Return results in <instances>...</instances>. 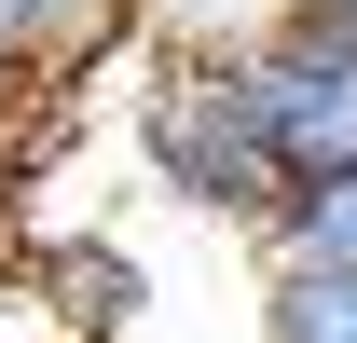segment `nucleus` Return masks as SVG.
Instances as JSON below:
<instances>
[{"mask_svg":"<svg viewBox=\"0 0 357 343\" xmlns=\"http://www.w3.org/2000/svg\"><path fill=\"white\" fill-rule=\"evenodd\" d=\"M151 0H0V28L28 42V69H55V55H83V42H110V28H137Z\"/></svg>","mask_w":357,"mask_h":343,"instance_id":"nucleus-6","label":"nucleus"},{"mask_svg":"<svg viewBox=\"0 0 357 343\" xmlns=\"http://www.w3.org/2000/svg\"><path fill=\"white\" fill-rule=\"evenodd\" d=\"M289 14H316V28H344V42H357V0H289Z\"/></svg>","mask_w":357,"mask_h":343,"instance_id":"nucleus-9","label":"nucleus"},{"mask_svg":"<svg viewBox=\"0 0 357 343\" xmlns=\"http://www.w3.org/2000/svg\"><path fill=\"white\" fill-rule=\"evenodd\" d=\"M0 343H96L55 289V261H0Z\"/></svg>","mask_w":357,"mask_h":343,"instance_id":"nucleus-7","label":"nucleus"},{"mask_svg":"<svg viewBox=\"0 0 357 343\" xmlns=\"http://www.w3.org/2000/svg\"><path fill=\"white\" fill-rule=\"evenodd\" d=\"M124 137H137V178L192 220H234V234H261L289 206V178H275L261 124H248V96H234V42H151L124 96Z\"/></svg>","mask_w":357,"mask_h":343,"instance_id":"nucleus-1","label":"nucleus"},{"mask_svg":"<svg viewBox=\"0 0 357 343\" xmlns=\"http://www.w3.org/2000/svg\"><path fill=\"white\" fill-rule=\"evenodd\" d=\"M42 83V69H28V42H14V28H0V110H14V96Z\"/></svg>","mask_w":357,"mask_h":343,"instance_id":"nucleus-8","label":"nucleus"},{"mask_svg":"<svg viewBox=\"0 0 357 343\" xmlns=\"http://www.w3.org/2000/svg\"><path fill=\"white\" fill-rule=\"evenodd\" d=\"M234 96H248V124H261V151H275L289 192L357 165V42H344V28L261 14V28L234 42Z\"/></svg>","mask_w":357,"mask_h":343,"instance_id":"nucleus-2","label":"nucleus"},{"mask_svg":"<svg viewBox=\"0 0 357 343\" xmlns=\"http://www.w3.org/2000/svg\"><path fill=\"white\" fill-rule=\"evenodd\" d=\"M261 343H357V275H261Z\"/></svg>","mask_w":357,"mask_h":343,"instance_id":"nucleus-5","label":"nucleus"},{"mask_svg":"<svg viewBox=\"0 0 357 343\" xmlns=\"http://www.w3.org/2000/svg\"><path fill=\"white\" fill-rule=\"evenodd\" d=\"M55 261V289H69V316H83L96 343H124L137 316H151V275H137V247H110V234H69V247H42Z\"/></svg>","mask_w":357,"mask_h":343,"instance_id":"nucleus-4","label":"nucleus"},{"mask_svg":"<svg viewBox=\"0 0 357 343\" xmlns=\"http://www.w3.org/2000/svg\"><path fill=\"white\" fill-rule=\"evenodd\" d=\"M248 247H261V275H357V165L344 178H303Z\"/></svg>","mask_w":357,"mask_h":343,"instance_id":"nucleus-3","label":"nucleus"}]
</instances>
